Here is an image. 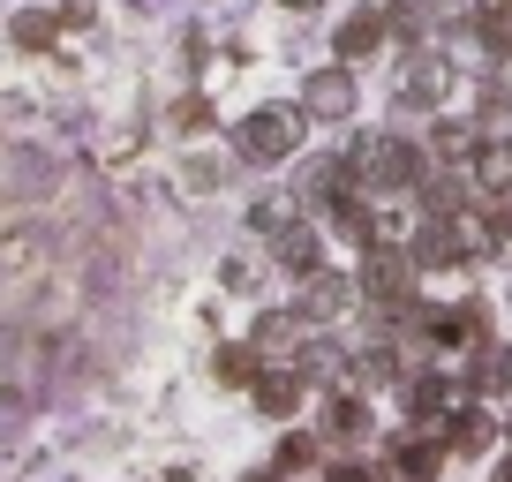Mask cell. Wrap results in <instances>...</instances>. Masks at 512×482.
Instances as JSON below:
<instances>
[{"label": "cell", "mask_w": 512, "mask_h": 482, "mask_svg": "<svg viewBox=\"0 0 512 482\" xmlns=\"http://www.w3.org/2000/svg\"><path fill=\"white\" fill-rule=\"evenodd\" d=\"M347 166H354V189L362 196H415L430 181V151H415V136H400V129L354 136Z\"/></svg>", "instance_id": "1"}, {"label": "cell", "mask_w": 512, "mask_h": 482, "mask_svg": "<svg viewBox=\"0 0 512 482\" xmlns=\"http://www.w3.org/2000/svg\"><path fill=\"white\" fill-rule=\"evenodd\" d=\"M362 302L369 309H400V317H415V257H407V241H377V249H362Z\"/></svg>", "instance_id": "2"}, {"label": "cell", "mask_w": 512, "mask_h": 482, "mask_svg": "<svg viewBox=\"0 0 512 482\" xmlns=\"http://www.w3.org/2000/svg\"><path fill=\"white\" fill-rule=\"evenodd\" d=\"M302 129H309V121H294L287 106H256L249 121H234V151H241V159H256V166H279V159H294Z\"/></svg>", "instance_id": "3"}, {"label": "cell", "mask_w": 512, "mask_h": 482, "mask_svg": "<svg viewBox=\"0 0 512 482\" xmlns=\"http://www.w3.org/2000/svg\"><path fill=\"white\" fill-rule=\"evenodd\" d=\"M354 106H362V83H354V68L347 61H332V68H309V83H302V121H354Z\"/></svg>", "instance_id": "4"}, {"label": "cell", "mask_w": 512, "mask_h": 482, "mask_svg": "<svg viewBox=\"0 0 512 482\" xmlns=\"http://www.w3.org/2000/svg\"><path fill=\"white\" fill-rule=\"evenodd\" d=\"M354 302H362V279H354V272H332V264L302 272V294H294L302 324H332V317H347Z\"/></svg>", "instance_id": "5"}, {"label": "cell", "mask_w": 512, "mask_h": 482, "mask_svg": "<svg viewBox=\"0 0 512 482\" xmlns=\"http://www.w3.org/2000/svg\"><path fill=\"white\" fill-rule=\"evenodd\" d=\"M452 98V61H437V53H415V61L400 68V121H415V113L445 106Z\"/></svg>", "instance_id": "6"}, {"label": "cell", "mask_w": 512, "mask_h": 482, "mask_svg": "<svg viewBox=\"0 0 512 482\" xmlns=\"http://www.w3.org/2000/svg\"><path fill=\"white\" fill-rule=\"evenodd\" d=\"M445 445L460 452V460H475V452H497V445H505V422H497L482 400H467V407H452V422H445Z\"/></svg>", "instance_id": "7"}, {"label": "cell", "mask_w": 512, "mask_h": 482, "mask_svg": "<svg viewBox=\"0 0 512 482\" xmlns=\"http://www.w3.org/2000/svg\"><path fill=\"white\" fill-rule=\"evenodd\" d=\"M415 196H422V219H467V211H475V174H452L445 166V174H430Z\"/></svg>", "instance_id": "8"}, {"label": "cell", "mask_w": 512, "mask_h": 482, "mask_svg": "<svg viewBox=\"0 0 512 482\" xmlns=\"http://www.w3.org/2000/svg\"><path fill=\"white\" fill-rule=\"evenodd\" d=\"M475 61L482 68H505L512 61V0H490V8H475Z\"/></svg>", "instance_id": "9"}, {"label": "cell", "mask_w": 512, "mask_h": 482, "mask_svg": "<svg viewBox=\"0 0 512 482\" xmlns=\"http://www.w3.org/2000/svg\"><path fill=\"white\" fill-rule=\"evenodd\" d=\"M384 31H392V23H384V8H354V16L347 23H339V38H332V46H339V61H369V53H377L384 46Z\"/></svg>", "instance_id": "10"}, {"label": "cell", "mask_w": 512, "mask_h": 482, "mask_svg": "<svg viewBox=\"0 0 512 482\" xmlns=\"http://www.w3.org/2000/svg\"><path fill=\"white\" fill-rule=\"evenodd\" d=\"M445 430L437 437H400V445H392V467H400V482H430L437 467H445Z\"/></svg>", "instance_id": "11"}, {"label": "cell", "mask_w": 512, "mask_h": 482, "mask_svg": "<svg viewBox=\"0 0 512 482\" xmlns=\"http://www.w3.org/2000/svg\"><path fill=\"white\" fill-rule=\"evenodd\" d=\"M324 437H332V445H362V437H369V400H362V392H332V407H324Z\"/></svg>", "instance_id": "12"}, {"label": "cell", "mask_w": 512, "mask_h": 482, "mask_svg": "<svg viewBox=\"0 0 512 482\" xmlns=\"http://www.w3.org/2000/svg\"><path fill=\"white\" fill-rule=\"evenodd\" d=\"M467 174H475L482 204H490V196H512V144H482L475 159H467Z\"/></svg>", "instance_id": "13"}, {"label": "cell", "mask_w": 512, "mask_h": 482, "mask_svg": "<svg viewBox=\"0 0 512 482\" xmlns=\"http://www.w3.org/2000/svg\"><path fill=\"white\" fill-rule=\"evenodd\" d=\"M272 257L287 264V272H317V257H324V234L309 219H294L287 234H272Z\"/></svg>", "instance_id": "14"}, {"label": "cell", "mask_w": 512, "mask_h": 482, "mask_svg": "<svg viewBox=\"0 0 512 482\" xmlns=\"http://www.w3.org/2000/svg\"><path fill=\"white\" fill-rule=\"evenodd\" d=\"M475 151H482V129H475V121H437V129H430V159L467 166Z\"/></svg>", "instance_id": "15"}, {"label": "cell", "mask_w": 512, "mask_h": 482, "mask_svg": "<svg viewBox=\"0 0 512 482\" xmlns=\"http://www.w3.org/2000/svg\"><path fill=\"white\" fill-rule=\"evenodd\" d=\"M302 370H264L256 377V407H264V415H294V407H302Z\"/></svg>", "instance_id": "16"}, {"label": "cell", "mask_w": 512, "mask_h": 482, "mask_svg": "<svg viewBox=\"0 0 512 482\" xmlns=\"http://www.w3.org/2000/svg\"><path fill=\"white\" fill-rule=\"evenodd\" d=\"M384 23H392V38H407V46H415V38L437 31V0H392V8H384Z\"/></svg>", "instance_id": "17"}, {"label": "cell", "mask_w": 512, "mask_h": 482, "mask_svg": "<svg viewBox=\"0 0 512 482\" xmlns=\"http://www.w3.org/2000/svg\"><path fill=\"white\" fill-rule=\"evenodd\" d=\"M211 377H219V385H249L256 392V377H264V347H256V339H249V347H219V370H211Z\"/></svg>", "instance_id": "18"}, {"label": "cell", "mask_w": 512, "mask_h": 482, "mask_svg": "<svg viewBox=\"0 0 512 482\" xmlns=\"http://www.w3.org/2000/svg\"><path fill=\"white\" fill-rule=\"evenodd\" d=\"M339 362H347V354H339L332 339H309V347L294 354V370H302V385H339Z\"/></svg>", "instance_id": "19"}, {"label": "cell", "mask_w": 512, "mask_h": 482, "mask_svg": "<svg viewBox=\"0 0 512 482\" xmlns=\"http://www.w3.org/2000/svg\"><path fill=\"white\" fill-rule=\"evenodd\" d=\"M294 324H302V309H264V317H256V347H264V354H287L294 347Z\"/></svg>", "instance_id": "20"}, {"label": "cell", "mask_w": 512, "mask_h": 482, "mask_svg": "<svg viewBox=\"0 0 512 482\" xmlns=\"http://www.w3.org/2000/svg\"><path fill=\"white\" fill-rule=\"evenodd\" d=\"M272 467H279V475H309V467H317V437H302V430H294V437H279Z\"/></svg>", "instance_id": "21"}, {"label": "cell", "mask_w": 512, "mask_h": 482, "mask_svg": "<svg viewBox=\"0 0 512 482\" xmlns=\"http://www.w3.org/2000/svg\"><path fill=\"white\" fill-rule=\"evenodd\" d=\"M354 362H362V385H400V354H392V347H369V354H354Z\"/></svg>", "instance_id": "22"}, {"label": "cell", "mask_w": 512, "mask_h": 482, "mask_svg": "<svg viewBox=\"0 0 512 482\" xmlns=\"http://www.w3.org/2000/svg\"><path fill=\"white\" fill-rule=\"evenodd\" d=\"M482 392H512V347H482Z\"/></svg>", "instance_id": "23"}, {"label": "cell", "mask_w": 512, "mask_h": 482, "mask_svg": "<svg viewBox=\"0 0 512 482\" xmlns=\"http://www.w3.org/2000/svg\"><path fill=\"white\" fill-rule=\"evenodd\" d=\"M16 46H53V16L46 8H23L16 16Z\"/></svg>", "instance_id": "24"}, {"label": "cell", "mask_w": 512, "mask_h": 482, "mask_svg": "<svg viewBox=\"0 0 512 482\" xmlns=\"http://www.w3.org/2000/svg\"><path fill=\"white\" fill-rule=\"evenodd\" d=\"M189 189H196V196L219 189V159H189Z\"/></svg>", "instance_id": "25"}, {"label": "cell", "mask_w": 512, "mask_h": 482, "mask_svg": "<svg viewBox=\"0 0 512 482\" xmlns=\"http://www.w3.org/2000/svg\"><path fill=\"white\" fill-rule=\"evenodd\" d=\"M324 482H384V475L362 467V460H339V467H324Z\"/></svg>", "instance_id": "26"}, {"label": "cell", "mask_w": 512, "mask_h": 482, "mask_svg": "<svg viewBox=\"0 0 512 482\" xmlns=\"http://www.w3.org/2000/svg\"><path fill=\"white\" fill-rule=\"evenodd\" d=\"M204 121H211L204 98H181V106H174V129H204Z\"/></svg>", "instance_id": "27"}, {"label": "cell", "mask_w": 512, "mask_h": 482, "mask_svg": "<svg viewBox=\"0 0 512 482\" xmlns=\"http://www.w3.org/2000/svg\"><path fill=\"white\" fill-rule=\"evenodd\" d=\"M279 8H294V16H309V8H324V0H279Z\"/></svg>", "instance_id": "28"}, {"label": "cell", "mask_w": 512, "mask_h": 482, "mask_svg": "<svg viewBox=\"0 0 512 482\" xmlns=\"http://www.w3.org/2000/svg\"><path fill=\"white\" fill-rule=\"evenodd\" d=\"M241 482H279V467H256V475H241Z\"/></svg>", "instance_id": "29"}, {"label": "cell", "mask_w": 512, "mask_h": 482, "mask_svg": "<svg viewBox=\"0 0 512 482\" xmlns=\"http://www.w3.org/2000/svg\"><path fill=\"white\" fill-rule=\"evenodd\" d=\"M497 482H512V452H505V460H497Z\"/></svg>", "instance_id": "30"}]
</instances>
